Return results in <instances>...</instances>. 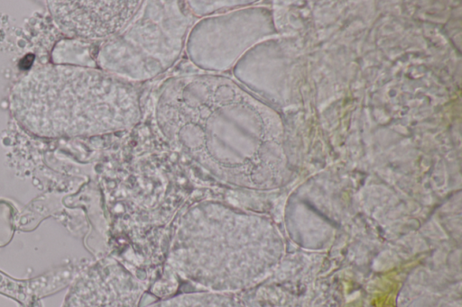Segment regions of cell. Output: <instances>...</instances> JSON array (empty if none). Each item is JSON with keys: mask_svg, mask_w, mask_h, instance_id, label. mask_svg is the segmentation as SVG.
Returning <instances> with one entry per match:
<instances>
[{"mask_svg": "<svg viewBox=\"0 0 462 307\" xmlns=\"http://www.w3.org/2000/svg\"><path fill=\"white\" fill-rule=\"evenodd\" d=\"M155 132L222 181L253 182L264 119L248 90L226 74L168 76L148 97Z\"/></svg>", "mask_w": 462, "mask_h": 307, "instance_id": "cell-1", "label": "cell"}, {"mask_svg": "<svg viewBox=\"0 0 462 307\" xmlns=\"http://www.w3.org/2000/svg\"><path fill=\"white\" fill-rule=\"evenodd\" d=\"M12 107L37 135L89 137L132 131L142 122L145 104L138 84L98 68L49 66L16 83Z\"/></svg>", "mask_w": 462, "mask_h": 307, "instance_id": "cell-2", "label": "cell"}, {"mask_svg": "<svg viewBox=\"0 0 462 307\" xmlns=\"http://www.w3.org/2000/svg\"><path fill=\"white\" fill-rule=\"evenodd\" d=\"M242 217L238 210L217 202L190 208L171 252L178 272L208 291L233 293L248 286L255 273L240 255Z\"/></svg>", "mask_w": 462, "mask_h": 307, "instance_id": "cell-3", "label": "cell"}, {"mask_svg": "<svg viewBox=\"0 0 462 307\" xmlns=\"http://www.w3.org/2000/svg\"><path fill=\"white\" fill-rule=\"evenodd\" d=\"M197 19L186 1H143L130 23L102 41L97 67L134 84H144L175 67Z\"/></svg>", "mask_w": 462, "mask_h": 307, "instance_id": "cell-4", "label": "cell"}, {"mask_svg": "<svg viewBox=\"0 0 462 307\" xmlns=\"http://www.w3.org/2000/svg\"><path fill=\"white\" fill-rule=\"evenodd\" d=\"M258 11L248 5L198 19L184 52L201 72L225 74L251 49L261 33Z\"/></svg>", "mask_w": 462, "mask_h": 307, "instance_id": "cell-5", "label": "cell"}, {"mask_svg": "<svg viewBox=\"0 0 462 307\" xmlns=\"http://www.w3.org/2000/svg\"><path fill=\"white\" fill-rule=\"evenodd\" d=\"M50 9L61 29L88 41H105L134 18L143 1H51Z\"/></svg>", "mask_w": 462, "mask_h": 307, "instance_id": "cell-6", "label": "cell"}, {"mask_svg": "<svg viewBox=\"0 0 462 307\" xmlns=\"http://www.w3.org/2000/svg\"><path fill=\"white\" fill-rule=\"evenodd\" d=\"M143 287L114 261L92 267L75 284L64 307H138Z\"/></svg>", "mask_w": 462, "mask_h": 307, "instance_id": "cell-7", "label": "cell"}, {"mask_svg": "<svg viewBox=\"0 0 462 307\" xmlns=\"http://www.w3.org/2000/svg\"><path fill=\"white\" fill-rule=\"evenodd\" d=\"M146 307H244L232 293L202 292L173 296Z\"/></svg>", "mask_w": 462, "mask_h": 307, "instance_id": "cell-8", "label": "cell"}, {"mask_svg": "<svg viewBox=\"0 0 462 307\" xmlns=\"http://www.w3.org/2000/svg\"><path fill=\"white\" fill-rule=\"evenodd\" d=\"M249 1H186L191 14L198 20L249 5Z\"/></svg>", "mask_w": 462, "mask_h": 307, "instance_id": "cell-9", "label": "cell"}]
</instances>
